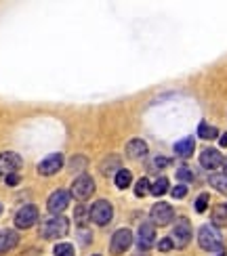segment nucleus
I'll list each match as a JSON object with an SVG mask.
<instances>
[{
  "instance_id": "nucleus-11",
  "label": "nucleus",
  "mask_w": 227,
  "mask_h": 256,
  "mask_svg": "<svg viewBox=\"0 0 227 256\" xmlns=\"http://www.w3.org/2000/svg\"><path fill=\"white\" fill-rule=\"evenodd\" d=\"M63 168V156L61 154H51L38 164V174L42 176H53Z\"/></svg>"
},
{
  "instance_id": "nucleus-13",
  "label": "nucleus",
  "mask_w": 227,
  "mask_h": 256,
  "mask_svg": "<svg viewBox=\"0 0 227 256\" xmlns=\"http://www.w3.org/2000/svg\"><path fill=\"white\" fill-rule=\"evenodd\" d=\"M172 242H175L179 248H185L191 242V225L187 218H181L175 225V229H172Z\"/></svg>"
},
{
  "instance_id": "nucleus-27",
  "label": "nucleus",
  "mask_w": 227,
  "mask_h": 256,
  "mask_svg": "<svg viewBox=\"0 0 227 256\" xmlns=\"http://www.w3.org/2000/svg\"><path fill=\"white\" fill-rule=\"evenodd\" d=\"M208 202H210L208 194H200L198 200H196V204H193V208H196V212H200V214H202V212L208 208Z\"/></svg>"
},
{
  "instance_id": "nucleus-15",
  "label": "nucleus",
  "mask_w": 227,
  "mask_h": 256,
  "mask_svg": "<svg viewBox=\"0 0 227 256\" xmlns=\"http://www.w3.org/2000/svg\"><path fill=\"white\" fill-rule=\"evenodd\" d=\"M17 244H19V236L13 229H3L0 231V254L17 248Z\"/></svg>"
},
{
  "instance_id": "nucleus-6",
  "label": "nucleus",
  "mask_w": 227,
  "mask_h": 256,
  "mask_svg": "<svg viewBox=\"0 0 227 256\" xmlns=\"http://www.w3.org/2000/svg\"><path fill=\"white\" fill-rule=\"evenodd\" d=\"M131 246H133V231L131 229H118L114 236H112L110 252L114 256H120V254H124Z\"/></svg>"
},
{
  "instance_id": "nucleus-20",
  "label": "nucleus",
  "mask_w": 227,
  "mask_h": 256,
  "mask_svg": "<svg viewBox=\"0 0 227 256\" xmlns=\"http://www.w3.org/2000/svg\"><path fill=\"white\" fill-rule=\"evenodd\" d=\"M198 136L210 141V138H217V136H219V130H217L214 126L206 124V122H200V126H198Z\"/></svg>"
},
{
  "instance_id": "nucleus-25",
  "label": "nucleus",
  "mask_w": 227,
  "mask_h": 256,
  "mask_svg": "<svg viewBox=\"0 0 227 256\" xmlns=\"http://www.w3.org/2000/svg\"><path fill=\"white\" fill-rule=\"evenodd\" d=\"M74 216H76V222H78V227H84V225H86V220H91V216H89V210H86L82 204H80L78 208H76Z\"/></svg>"
},
{
  "instance_id": "nucleus-8",
  "label": "nucleus",
  "mask_w": 227,
  "mask_h": 256,
  "mask_svg": "<svg viewBox=\"0 0 227 256\" xmlns=\"http://www.w3.org/2000/svg\"><path fill=\"white\" fill-rule=\"evenodd\" d=\"M38 222V208L34 204H28L17 210L15 214V227L17 229H30Z\"/></svg>"
},
{
  "instance_id": "nucleus-33",
  "label": "nucleus",
  "mask_w": 227,
  "mask_h": 256,
  "mask_svg": "<svg viewBox=\"0 0 227 256\" xmlns=\"http://www.w3.org/2000/svg\"><path fill=\"white\" fill-rule=\"evenodd\" d=\"M0 214H3V204H0Z\"/></svg>"
},
{
  "instance_id": "nucleus-1",
  "label": "nucleus",
  "mask_w": 227,
  "mask_h": 256,
  "mask_svg": "<svg viewBox=\"0 0 227 256\" xmlns=\"http://www.w3.org/2000/svg\"><path fill=\"white\" fill-rule=\"evenodd\" d=\"M198 244H200V248L206 252H223L221 233L212 225H202L198 229Z\"/></svg>"
},
{
  "instance_id": "nucleus-21",
  "label": "nucleus",
  "mask_w": 227,
  "mask_h": 256,
  "mask_svg": "<svg viewBox=\"0 0 227 256\" xmlns=\"http://www.w3.org/2000/svg\"><path fill=\"white\" fill-rule=\"evenodd\" d=\"M168 189H170L168 178L162 176V178H158V180H154V183H151V191H149V194H151V196H156V198H160V196H164Z\"/></svg>"
},
{
  "instance_id": "nucleus-30",
  "label": "nucleus",
  "mask_w": 227,
  "mask_h": 256,
  "mask_svg": "<svg viewBox=\"0 0 227 256\" xmlns=\"http://www.w3.org/2000/svg\"><path fill=\"white\" fill-rule=\"evenodd\" d=\"M5 183L9 185V187H17L19 183H21V176L15 172V174H9V176H5Z\"/></svg>"
},
{
  "instance_id": "nucleus-9",
  "label": "nucleus",
  "mask_w": 227,
  "mask_h": 256,
  "mask_svg": "<svg viewBox=\"0 0 227 256\" xmlns=\"http://www.w3.org/2000/svg\"><path fill=\"white\" fill-rule=\"evenodd\" d=\"M70 191L66 189H57V191H53L51 198L47 200V210L51 212V214H63V210L68 208L70 204Z\"/></svg>"
},
{
  "instance_id": "nucleus-12",
  "label": "nucleus",
  "mask_w": 227,
  "mask_h": 256,
  "mask_svg": "<svg viewBox=\"0 0 227 256\" xmlns=\"http://www.w3.org/2000/svg\"><path fill=\"white\" fill-rule=\"evenodd\" d=\"M156 242V229L151 222H143L141 227H139V236H137V248L139 252H147L151 246H154Z\"/></svg>"
},
{
  "instance_id": "nucleus-23",
  "label": "nucleus",
  "mask_w": 227,
  "mask_h": 256,
  "mask_svg": "<svg viewBox=\"0 0 227 256\" xmlns=\"http://www.w3.org/2000/svg\"><path fill=\"white\" fill-rule=\"evenodd\" d=\"M177 178H179V183H183V185L193 183V172L189 170V166H181L177 170Z\"/></svg>"
},
{
  "instance_id": "nucleus-31",
  "label": "nucleus",
  "mask_w": 227,
  "mask_h": 256,
  "mask_svg": "<svg viewBox=\"0 0 227 256\" xmlns=\"http://www.w3.org/2000/svg\"><path fill=\"white\" fill-rule=\"evenodd\" d=\"M219 143H221V147H227V132H225V134L219 138Z\"/></svg>"
},
{
  "instance_id": "nucleus-22",
  "label": "nucleus",
  "mask_w": 227,
  "mask_h": 256,
  "mask_svg": "<svg viewBox=\"0 0 227 256\" xmlns=\"http://www.w3.org/2000/svg\"><path fill=\"white\" fill-rule=\"evenodd\" d=\"M149 191H151V183L147 180V176L139 178L137 183H135V196H137V198H145Z\"/></svg>"
},
{
  "instance_id": "nucleus-14",
  "label": "nucleus",
  "mask_w": 227,
  "mask_h": 256,
  "mask_svg": "<svg viewBox=\"0 0 227 256\" xmlns=\"http://www.w3.org/2000/svg\"><path fill=\"white\" fill-rule=\"evenodd\" d=\"M147 152H149V147L143 138H131V141L126 143V156L131 160H141L147 156Z\"/></svg>"
},
{
  "instance_id": "nucleus-28",
  "label": "nucleus",
  "mask_w": 227,
  "mask_h": 256,
  "mask_svg": "<svg viewBox=\"0 0 227 256\" xmlns=\"http://www.w3.org/2000/svg\"><path fill=\"white\" fill-rule=\"evenodd\" d=\"M172 248H175V242H172V238H164L158 242V250L160 252H170Z\"/></svg>"
},
{
  "instance_id": "nucleus-32",
  "label": "nucleus",
  "mask_w": 227,
  "mask_h": 256,
  "mask_svg": "<svg viewBox=\"0 0 227 256\" xmlns=\"http://www.w3.org/2000/svg\"><path fill=\"white\" fill-rule=\"evenodd\" d=\"M223 168H225V174H227V158L223 160Z\"/></svg>"
},
{
  "instance_id": "nucleus-17",
  "label": "nucleus",
  "mask_w": 227,
  "mask_h": 256,
  "mask_svg": "<svg viewBox=\"0 0 227 256\" xmlns=\"http://www.w3.org/2000/svg\"><path fill=\"white\" fill-rule=\"evenodd\" d=\"M208 183L212 189L221 191V194H227V174L225 172H214L208 176Z\"/></svg>"
},
{
  "instance_id": "nucleus-34",
  "label": "nucleus",
  "mask_w": 227,
  "mask_h": 256,
  "mask_svg": "<svg viewBox=\"0 0 227 256\" xmlns=\"http://www.w3.org/2000/svg\"><path fill=\"white\" fill-rule=\"evenodd\" d=\"M95 256H99V254H95Z\"/></svg>"
},
{
  "instance_id": "nucleus-4",
  "label": "nucleus",
  "mask_w": 227,
  "mask_h": 256,
  "mask_svg": "<svg viewBox=\"0 0 227 256\" xmlns=\"http://www.w3.org/2000/svg\"><path fill=\"white\" fill-rule=\"evenodd\" d=\"M172 218H175V210L166 202H158L149 210V220L154 227H166L172 222Z\"/></svg>"
},
{
  "instance_id": "nucleus-3",
  "label": "nucleus",
  "mask_w": 227,
  "mask_h": 256,
  "mask_svg": "<svg viewBox=\"0 0 227 256\" xmlns=\"http://www.w3.org/2000/svg\"><path fill=\"white\" fill-rule=\"evenodd\" d=\"M89 216H91V222H95V225H99V227H105L107 222L114 218V208L107 200H97L89 210Z\"/></svg>"
},
{
  "instance_id": "nucleus-19",
  "label": "nucleus",
  "mask_w": 227,
  "mask_h": 256,
  "mask_svg": "<svg viewBox=\"0 0 227 256\" xmlns=\"http://www.w3.org/2000/svg\"><path fill=\"white\" fill-rule=\"evenodd\" d=\"M212 222L217 227H225L227 225V206L225 204H219L212 208Z\"/></svg>"
},
{
  "instance_id": "nucleus-18",
  "label": "nucleus",
  "mask_w": 227,
  "mask_h": 256,
  "mask_svg": "<svg viewBox=\"0 0 227 256\" xmlns=\"http://www.w3.org/2000/svg\"><path fill=\"white\" fill-rule=\"evenodd\" d=\"M114 183H116V187H118V189H126V187H131V183H133V174H131V170L122 168L120 172H118V174L114 176Z\"/></svg>"
},
{
  "instance_id": "nucleus-26",
  "label": "nucleus",
  "mask_w": 227,
  "mask_h": 256,
  "mask_svg": "<svg viewBox=\"0 0 227 256\" xmlns=\"http://www.w3.org/2000/svg\"><path fill=\"white\" fill-rule=\"evenodd\" d=\"M172 162H170V158H164V156H158V158H154L149 162V170H162V168H166V166H170Z\"/></svg>"
},
{
  "instance_id": "nucleus-7",
  "label": "nucleus",
  "mask_w": 227,
  "mask_h": 256,
  "mask_svg": "<svg viewBox=\"0 0 227 256\" xmlns=\"http://www.w3.org/2000/svg\"><path fill=\"white\" fill-rule=\"evenodd\" d=\"M24 166V160L15 152H5L0 154V176H9L19 172V168Z\"/></svg>"
},
{
  "instance_id": "nucleus-16",
  "label": "nucleus",
  "mask_w": 227,
  "mask_h": 256,
  "mask_svg": "<svg viewBox=\"0 0 227 256\" xmlns=\"http://www.w3.org/2000/svg\"><path fill=\"white\" fill-rule=\"evenodd\" d=\"M193 149H196V141H193L191 136H185V138H181V141L175 143V154L183 160H187L193 156Z\"/></svg>"
},
{
  "instance_id": "nucleus-5",
  "label": "nucleus",
  "mask_w": 227,
  "mask_h": 256,
  "mask_svg": "<svg viewBox=\"0 0 227 256\" xmlns=\"http://www.w3.org/2000/svg\"><path fill=\"white\" fill-rule=\"evenodd\" d=\"M93 194H95V180H93L89 174L76 176V180L72 183V189H70V196H72L74 200H78L80 204H82V202L89 200Z\"/></svg>"
},
{
  "instance_id": "nucleus-2",
  "label": "nucleus",
  "mask_w": 227,
  "mask_h": 256,
  "mask_svg": "<svg viewBox=\"0 0 227 256\" xmlns=\"http://www.w3.org/2000/svg\"><path fill=\"white\" fill-rule=\"evenodd\" d=\"M68 231H70L68 216H53L40 227V238L42 240H59L63 236H68Z\"/></svg>"
},
{
  "instance_id": "nucleus-29",
  "label": "nucleus",
  "mask_w": 227,
  "mask_h": 256,
  "mask_svg": "<svg viewBox=\"0 0 227 256\" xmlns=\"http://www.w3.org/2000/svg\"><path fill=\"white\" fill-rule=\"evenodd\" d=\"M170 194H172V198H175V200H181V198H185V196H187V185L179 183L177 187H172V191H170Z\"/></svg>"
},
{
  "instance_id": "nucleus-24",
  "label": "nucleus",
  "mask_w": 227,
  "mask_h": 256,
  "mask_svg": "<svg viewBox=\"0 0 227 256\" xmlns=\"http://www.w3.org/2000/svg\"><path fill=\"white\" fill-rule=\"evenodd\" d=\"M53 254L55 256H76L72 244H57V246L53 248Z\"/></svg>"
},
{
  "instance_id": "nucleus-10",
  "label": "nucleus",
  "mask_w": 227,
  "mask_h": 256,
  "mask_svg": "<svg viewBox=\"0 0 227 256\" xmlns=\"http://www.w3.org/2000/svg\"><path fill=\"white\" fill-rule=\"evenodd\" d=\"M223 156L219 149H214V147H206V149H202V154H200V166L204 170H217L223 166Z\"/></svg>"
}]
</instances>
